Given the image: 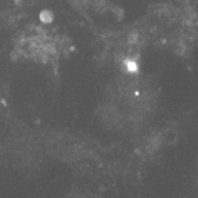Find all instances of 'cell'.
Instances as JSON below:
<instances>
[{
  "label": "cell",
  "mask_w": 198,
  "mask_h": 198,
  "mask_svg": "<svg viewBox=\"0 0 198 198\" xmlns=\"http://www.w3.org/2000/svg\"><path fill=\"white\" fill-rule=\"evenodd\" d=\"M154 105V91L144 78L126 71L112 83L103 105V121L114 127L143 122Z\"/></svg>",
  "instance_id": "1"
},
{
  "label": "cell",
  "mask_w": 198,
  "mask_h": 198,
  "mask_svg": "<svg viewBox=\"0 0 198 198\" xmlns=\"http://www.w3.org/2000/svg\"><path fill=\"white\" fill-rule=\"evenodd\" d=\"M67 50V39L40 25L28 28L15 42L14 57L42 64H57Z\"/></svg>",
  "instance_id": "2"
}]
</instances>
